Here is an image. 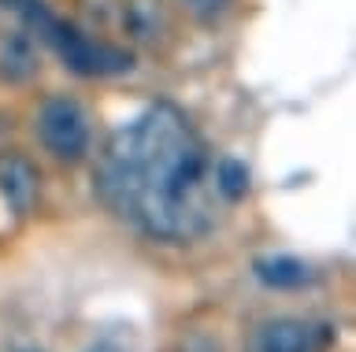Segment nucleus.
Listing matches in <instances>:
<instances>
[{"label":"nucleus","instance_id":"nucleus-5","mask_svg":"<svg viewBox=\"0 0 356 352\" xmlns=\"http://www.w3.org/2000/svg\"><path fill=\"white\" fill-rule=\"evenodd\" d=\"M0 193L19 215H26L38 201V171L22 156H0Z\"/></svg>","mask_w":356,"mask_h":352},{"label":"nucleus","instance_id":"nucleus-10","mask_svg":"<svg viewBox=\"0 0 356 352\" xmlns=\"http://www.w3.org/2000/svg\"><path fill=\"white\" fill-rule=\"evenodd\" d=\"M189 4H193V8H200V12H211V8H219L222 0H189Z\"/></svg>","mask_w":356,"mask_h":352},{"label":"nucleus","instance_id":"nucleus-8","mask_svg":"<svg viewBox=\"0 0 356 352\" xmlns=\"http://www.w3.org/2000/svg\"><path fill=\"white\" fill-rule=\"evenodd\" d=\"M216 193H222L227 201H241L249 193V167L241 160H219L216 167Z\"/></svg>","mask_w":356,"mask_h":352},{"label":"nucleus","instance_id":"nucleus-3","mask_svg":"<svg viewBox=\"0 0 356 352\" xmlns=\"http://www.w3.org/2000/svg\"><path fill=\"white\" fill-rule=\"evenodd\" d=\"M38 134L52 156L78 160L89 145V119H86L78 101H71V97H52L38 112Z\"/></svg>","mask_w":356,"mask_h":352},{"label":"nucleus","instance_id":"nucleus-6","mask_svg":"<svg viewBox=\"0 0 356 352\" xmlns=\"http://www.w3.org/2000/svg\"><path fill=\"white\" fill-rule=\"evenodd\" d=\"M256 278L264 285H271V290H305L316 274L297 256H264V260H256Z\"/></svg>","mask_w":356,"mask_h":352},{"label":"nucleus","instance_id":"nucleus-7","mask_svg":"<svg viewBox=\"0 0 356 352\" xmlns=\"http://www.w3.org/2000/svg\"><path fill=\"white\" fill-rule=\"evenodd\" d=\"M38 71V56H33V45L30 37H8L4 45H0V74H4L8 82H26L30 74Z\"/></svg>","mask_w":356,"mask_h":352},{"label":"nucleus","instance_id":"nucleus-11","mask_svg":"<svg viewBox=\"0 0 356 352\" xmlns=\"http://www.w3.org/2000/svg\"><path fill=\"white\" fill-rule=\"evenodd\" d=\"M89 352H119V349H115V345H108V341H100V345H93Z\"/></svg>","mask_w":356,"mask_h":352},{"label":"nucleus","instance_id":"nucleus-1","mask_svg":"<svg viewBox=\"0 0 356 352\" xmlns=\"http://www.w3.org/2000/svg\"><path fill=\"white\" fill-rule=\"evenodd\" d=\"M97 190L152 237L189 241L211 226L208 149L175 104L149 108L111 137Z\"/></svg>","mask_w":356,"mask_h":352},{"label":"nucleus","instance_id":"nucleus-2","mask_svg":"<svg viewBox=\"0 0 356 352\" xmlns=\"http://www.w3.org/2000/svg\"><path fill=\"white\" fill-rule=\"evenodd\" d=\"M15 12L26 19L30 30H38L41 41H49V45L63 56V63L71 67L74 74H82V78H104V74H122L134 67L130 52L122 49H111V45H97V41L82 37L78 30L56 23V19L44 12L41 0H19V4H11Z\"/></svg>","mask_w":356,"mask_h":352},{"label":"nucleus","instance_id":"nucleus-9","mask_svg":"<svg viewBox=\"0 0 356 352\" xmlns=\"http://www.w3.org/2000/svg\"><path fill=\"white\" fill-rule=\"evenodd\" d=\"M163 23V12L156 8V0H134L127 8V26L134 30L138 37H152Z\"/></svg>","mask_w":356,"mask_h":352},{"label":"nucleus","instance_id":"nucleus-4","mask_svg":"<svg viewBox=\"0 0 356 352\" xmlns=\"http://www.w3.org/2000/svg\"><path fill=\"white\" fill-rule=\"evenodd\" d=\"M323 345H327L323 326L300 319H275L249 337V352H323Z\"/></svg>","mask_w":356,"mask_h":352}]
</instances>
